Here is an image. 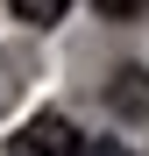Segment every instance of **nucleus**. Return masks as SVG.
<instances>
[{
    "label": "nucleus",
    "mask_w": 149,
    "mask_h": 156,
    "mask_svg": "<svg viewBox=\"0 0 149 156\" xmlns=\"http://www.w3.org/2000/svg\"><path fill=\"white\" fill-rule=\"evenodd\" d=\"M78 142H85V135H78L64 114H29V121L7 135V156H78Z\"/></svg>",
    "instance_id": "1"
},
{
    "label": "nucleus",
    "mask_w": 149,
    "mask_h": 156,
    "mask_svg": "<svg viewBox=\"0 0 149 156\" xmlns=\"http://www.w3.org/2000/svg\"><path fill=\"white\" fill-rule=\"evenodd\" d=\"M107 99H114V114H121V121H149V71H142V64H128V71H114V85H107Z\"/></svg>",
    "instance_id": "2"
},
{
    "label": "nucleus",
    "mask_w": 149,
    "mask_h": 156,
    "mask_svg": "<svg viewBox=\"0 0 149 156\" xmlns=\"http://www.w3.org/2000/svg\"><path fill=\"white\" fill-rule=\"evenodd\" d=\"M78 156H128V149H121V142H107V135H99V142H78Z\"/></svg>",
    "instance_id": "5"
},
{
    "label": "nucleus",
    "mask_w": 149,
    "mask_h": 156,
    "mask_svg": "<svg viewBox=\"0 0 149 156\" xmlns=\"http://www.w3.org/2000/svg\"><path fill=\"white\" fill-rule=\"evenodd\" d=\"M7 7H14V21H29V29H50V21H64L71 0H7Z\"/></svg>",
    "instance_id": "3"
},
{
    "label": "nucleus",
    "mask_w": 149,
    "mask_h": 156,
    "mask_svg": "<svg viewBox=\"0 0 149 156\" xmlns=\"http://www.w3.org/2000/svg\"><path fill=\"white\" fill-rule=\"evenodd\" d=\"M92 7H99V21H142L149 0H92Z\"/></svg>",
    "instance_id": "4"
}]
</instances>
